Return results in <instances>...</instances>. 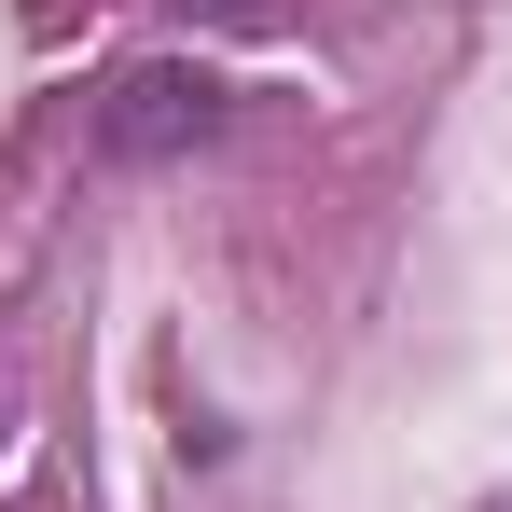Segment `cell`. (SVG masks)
Returning a JSON list of instances; mask_svg holds the SVG:
<instances>
[{
	"mask_svg": "<svg viewBox=\"0 0 512 512\" xmlns=\"http://www.w3.org/2000/svg\"><path fill=\"white\" fill-rule=\"evenodd\" d=\"M208 125H222V84H208V70H139V84H111V111H97L111 153H180V139H208Z\"/></svg>",
	"mask_w": 512,
	"mask_h": 512,
	"instance_id": "cell-1",
	"label": "cell"
},
{
	"mask_svg": "<svg viewBox=\"0 0 512 512\" xmlns=\"http://www.w3.org/2000/svg\"><path fill=\"white\" fill-rule=\"evenodd\" d=\"M194 14H236V28H263V14H277V0H194Z\"/></svg>",
	"mask_w": 512,
	"mask_h": 512,
	"instance_id": "cell-2",
	"label": "cell"
}]
</instances>
